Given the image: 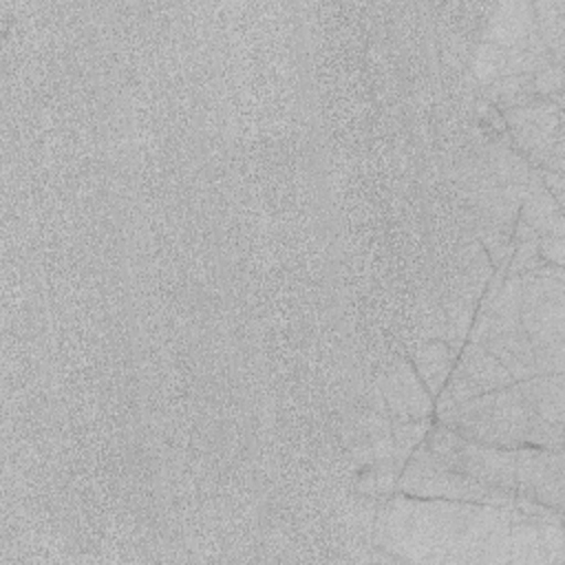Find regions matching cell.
I'll list each match as a JSON object with an SVG mask.
<instances>
[{
    "label": "cell",
    "instance_id": "4",
    "mask_svg": "<svg viewBox=\"0 0 565 565\" xmlns=\"http://www.w3.org/2000/svg\"><path fill=\"white\" fill-rule=\"evenodd\" d=\"M424 450L441 466L494 490L514 497L516 450L472 441L457 430L435 422L424 441Z\"/></svg>",
    "mask_w": 565,
    "mask_h": 565
},
{
    "label": "cell",
    "instance_id": "8",
    "mask_svg": "<svg viewBox=\"0 0 565 565\" xmlns=\"http://www.w3.org/2000/svg\"><path fill=\"white\" fill-rule=\"evenodd\" d=\"M508 563L563 565L565 563L563 512L527 514L510 508Z\"/></svg>",
    "mask_w": 565,
    "mask_h": 565
},
{
    "label": "cell",
    "instance_id": "11",
    "mask_svg": "<svg viewBox=\"0 0 565 565\" xmlns=\"http://www.w3.org/2000/svg\"><path fill=\"white\" fill-rule=\"evenodd\" d=\"M534 40H539L534 11L532 2L525 0L499 2L483 29V42H490L505 51L525 49Z\"/></svg>",
    "mask_w": 565,
    "mask_h": 565
},
{
    "label": "cell",
    "instance_id": "15",
    "mask_svg": "<svg viewBox=\"0 0 565 565\" xmlns=\"http://www.w3.org/2000/svg\"><path fill=\"white\" fill-rule=\"evenodd\" d=\"M486 351H490L503 366L505 371L512 375L514 382L541 375L539 373V364H536V353L534 347L530 342V338L525 335L523 329L499 335L486 344H481Z\"/></svg>",
    "mask_w": 565,
    "mask_h": 565
},
{
    "label": "cell",
    "instance_id": "9",
    "mask_svg": "<svg viewBox=\"0 0 565 565\" xmlns=\"http://www.w3.org/2000/svg\"><path fill=\"white\" fill-rule=\"evenodd\" d=\"M514 497L563 512L565 503V455L539 446L516 448Z\"/></svg>",
    "mask_w": 565,
    "mask_h": 565
},
{
    "label": "cell",
    "instance_id": "5",
    "mask_svg": "<svg viewBox=\"0 0 565 565\" xmlns=\"http://www.w3.org/2000/svg\"><path fill=\"white\" fill-rule=\"evenodd\" d=\"M514 148L539 170L565 172L563 104L534 102L521 108L501 110Z\"/></svg>",
    "mask_w": 565,
    "mask_h": 565
},
{
    "label": "cell",
    "instance_id": "10",
    "mask_svg": "<svg viewBox=\"0 0 565 565\" xmlns=\"http://www.w3.org/2000/svg\"><path fill=\"white\" fill-rule=\"evenodd\" d=\"M384 411L395 422L435 419V397L428 393L408 360H395L382 375Z\"/></svg>",
    "mask_w": 565,
    "mask_h": 565
},
{
    "label": "cell",
    "instance_id": "14",
    "mask_svg": "<svg viewBox=\"0 0 565 565\" xmlns=\"http://www.w3.org/2000/svg\"><path fill=\"white\" fill-rule=\"evenodd\" d=\"M457 349H452L446 340L441 338H426L417 349L415 355L411 360L415 373L419 375V380L424 382V386L428 388V393L433 397L439 395V391L444 388L455 360H457Z\"/></svg>",
    "mask_w": 565,
    "mask_h": 565
},
{
    "label": "cell",
    "instance_id": "13",
    "mask_svg": "<svg viewBox=\"0 0 565 565\" xmlns=\"http://www.w3.org/2000/svg\"><path fill=\"white\" fill-rule=\"evenodd\" d=\"M492 274H494V265L490 263L486 249L475 241L459 254L457 274H455L448 296H455V298L477 305L488 280L492 278Z\"/></svg>",
    "mask_w": 565,
    "mask_h": 565
},
{
    "label": "cell",
    "instance_id": "7",
    "mask_svg": "<svg viewBox=\"0 0 565 565\" xmlns=\"http://www.w3.org/2000/svg\"><path fill=\"white\" fill-rule=\"evenodd\" d=\"M512 382V375L490 351L477 342L466 340L457 353L455 366L444 388L435 397V415L477 395L510 386Z\"/></svg>",
    "mask_w": 565,
    "mask_h": 565
},
{
    "label": "cell",
    "instance_id": "16",
    "mask_svg": "<svg viewBox=\"0 0 565 565\" xmlns=\"http://www.w3.org/2000/svg\"><path fill=\"white\" fill-rule=\"evenodd\" d=\"M536 35L552 55L554 62L563 64L565 51V2L563 0H536L532 2Z\"/></svg>",
    "mask_w": 565,
    "mask_h": 565
},
{
    "label": "cell",
    "instance_id": "6",
    "mask_svg": "<svg viewBox=\"0 0 565 565\" xmlns=\"http://www.w3.org/2000/svg\"><path fill=\"white\" fill-rule=\"evenodd\" d=\"M397 492L422 499H450V501H468V503H490L512 508L516 497L494 492L441 463H437L419 444L408 457L399 481Z\"/></svg>",
    "mask_w": 565,
    "mask_h": 565
},
{
    "label": "cell",
    "instance_id": "12",
    "mask_svg": "<svg viewBox=\"0 0 565 565\" xmlns=\"http://www.w3.org/2000/svg\"><path fill=\"white\" fill-rule=\"evenodd\" d=\"M516 221L521 225H525L527 230H532L539 238L541 236H565L563 207L545 190L539 170H536V174L530 183V190L521 203Z\"/></svg>",
    "mask_w": 565,
    "mask_h": 565
},
{
    "label": "cell",
    "instance_id": "18",
    "mask_svg": "<svg viewBox=\"0 0 565 565\" xmlns=\"http://www.w3.org/2000/svg\"><path fill=\"white\" fill-rule=\"evenodd\" d=\"M508 64V51L499 49L490 42H483L477 46L475 60H472V73L481 86H488L505 75Z\"/></svg>",
    "mask_w": 565,
    "mask_h": 565
},
{
    "label": "cell",
    "instance_id": "17",
    "mask_svg": "<svg viewBox=\"0 0 565 565\" xmlns=\"http://www.w3.org/2000/svg\"><path fill=\"white\" fill-rule=\"evenodd\" d=\"M483 95L488 97L490 104H494L499 108V113L508 110V108H521V106L541 102L536 86H534V73L501 77V79L483 86Z\"/></svg>",
    "mask_w": 565,
    "mask_h": 565
},
{
    "label": "cell",
    "instance_id": "20",
    "mask_svg": "<svg viewBox=\"0 0 565 565\" xmlns=\"http://www.w3.org/2000/svg\"><path fill=\"white\" fill-rule=\"evenodd\" d=\"M539 170V168H536ZM541 181L550 196L563 207L565 205V172H554V170H539Z\"/></svg>",
    "mask_w": 565,
    "mask_h": 565
},
{
    "label": "cell",
    "instance_id": "19",
    "mask_svg": "<svg viewBox=\"0 0 565 565\" xmlns=\"http://www.w3.org/2000/svg\"><path fill=\"white\" fill-rule=\"evenodd\" d=\"M539 254L545 265L565 267V236H541Z\"/></svg>",
    "mask_w": 565,
    "mask_h": 565
},
{
    "label": "cell",
    "instance_id": "3",
    "mask_svg": "<svg viewBox=\"0 0 565 565\" xmlns=\"http://www.w3.org/2000/svg\"><path fill=\"white\" fill-rule=\"evenodd\" d=\"M521 278V329L541 375L565 373V271L543 265Z\"/></svg>",
    "mask_w": 565,
    "mask_h": 565
},
{
    "label": "cell",
    "instance_id": "2",
    "mask_svg": "<svg viewBox=\"0 0 565 565\" xmlns=\"http://www.w3.org/2000/svg\"><path fill=\"white\" fill-rule=\"evenodd\" d=\"M435 422L459 435L499 448L532 446L536 415L530 406L523 382L477 395L435 415Z\"/></svg>",
    "mask_w": 565,
    "mask_h": 565
},
{
    "label": "cell",
    "instance_id": "1",
    "mask_svg": "<svg viewBox=\"0 0 565 565\" xmlns=\"http://www.w3.org/2000/svg\"><path fill=\"white\" fill-rule=\"evenodd\" d=\"M510 508L393 492L377 508L373 545L424 565L508 563Z\"/></svg>",
    "mask_w": 565,
    "mask_h": 565
}]
</instances>
